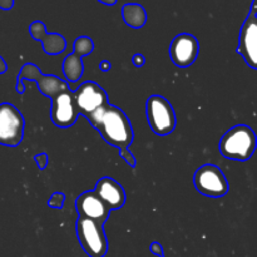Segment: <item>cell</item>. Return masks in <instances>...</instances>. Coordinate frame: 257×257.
<instances>
[{
	"label": "cell",
	"mask_w": 257,
	"mask_h": 257,
	"mask_svg": "<svg viewBox=\"0 0 257 257\" xmlns=\"http://www.w3.org/2000/svg\"><path fill=\"white\" fill-rule=\"evenodd\" d=\"M94 192L112 211L120 210L127 200L124 188L112 177L100 178L95 185Z\"/></svg>",
	"instance_id": "14"
},
{
	"label": "cell",
	"mask_w": 257,
	"mask_h": 257,
	"mask_svg": "<svg viewBox=\"0 0 257 257\" xmlns=\"http://www.w3.org/2000/svg\"><path fill=\"white\" fill-rule=\"evenodd\" d=\"M29 33L33 39L42 42L43 49L47 54H60L67 48L64 37L58 33H48L45 29V24L40 20H35L29 25Z\"/></svg>",
	"instance_id": "15"
},
{
	"label": "cell",
	"mask_w": 257,
	"mask_h": 257,
	"mask_svg": "<svg viewBox=\"0 0 257 257\" xmlns=\"http://www.w3.org/2000/svg\"><path fill=\"white\" fill-rule=\"evenodd\" d=\"M132 63H133V65H135V67L141 68V67H143V65H145L146 59H145V57H143L142 54L137 53V54H135L132 57Z\"/></svg>",
	"instance_id": "21"
},
{
	"label": "cell",
	"mask_w": 257,
	"mask_h": 257,
	"mask_svg": "<svg viewBox=\"0 0 257 257\" xmlns=\"http://www.w3.org/2000/svg\"><path fill=\"white\" fill-rule=\"evenodd\" d=\"M24 118L10 103L0 104V145L17 147L24 136Z\"/></svg>",
	"instance_id": "7"
},
{
	"label": "cell",
	"mask_w": 257,
	"mask_h": 257,
	"mask_svg": "<svg viewBox=\"0 0 257 257\" xmlns=\"http://www.w3.org/2000/svg\"><path fill=\"white\" fill-rule=\"evenodd\" d=\"M8 70V67H7V63L4 62V59L2 58V55H0V74H4L5 72Z\"/></svg>",
	"instance_id": "24"
},
{
	"label": "cell",
	"mask_w": 257,
	"mask_h": 257,
	"mask_svg": "<svg viewBox=\"0 0 257 257\" xmlns=\"http://www.w3.org/2000/svg\"><path fill=\"white\" fill-rule=\"evenodd\" d=\"M122 15L125 24L135 29H140L147 22V13L145 8L137 3H127L123 5Z\"/></svg>",
	"instance_id": "16"
},
{
	"label": "cell",
	"mask_w": 257,
	"mask_h": 257,
	"mask_svg": "<svg viewBox=\"0 0 257 257\" xmlns=\"http://www.w3.org/2000/svg\"><path fill=\"white\" fill-rule=\"evenodd\" d=\"M98 2H100L102 4H105V5H114L118 0H98Z\"/></svg>",
	"instance_id": "25"
},
{
	"label": "cell",
	"mask_w": 257,
	"mask_h": 257,
	"mask_svg": "<svg viewBox=\"0 0 257 257\" xmlns=\"http://www.w3.org/2000/svg\"><path fill=\"white\" fill-rule=\"evenodd\" d=\"M77 237L83 251L89 257H104L109 243L105 236L103 225L88 218L79 217L75 223Z\"/></svg>",
	"instance_id": "4"
},
{
	"label": "cell",
	"mask_w": 257,
	"mask_h": 257,
	"mask_svg": "<svg viewBox=\"0 0 257 257\" xmlns=\"http://www.w3.org/2000/svg\"><path fill=\"white\" fill-rule=\"evenodd\" d=\"M35 162H37L38 167L40 168V170H45V167L48 166V161H49V157H48L47 153H40V155H37L34 157Z\"/></svg>",
	"instance_id": "19"
},
{
	"label": "cell",
	"mask_w": 257,
	"mask_h": 257,
	"mask_svg": "<svg viewBox=\"0 0 257 257\" xmlns=\"http://www.w3.org/2000/svg\"><path fill=\"white\" fill-rule=\"evenodd\" d=\"M23 80H30V82H35L38 84V89L45 97H49L52 99L54 95L60 93L62 90H65L69 88L67 82L62 80L60 78L55 77V75H44L40 72L39 67L33 63H27L22 67L20 73L18 74L17 78V90L19 94H23L25 92V87L23 84Z\"/></svg>",
	"instance_id": "5"
},
{
	"label": "cell",
	"mask_w": 257,
	"mask_h": 257,
	"mask_svg": "<svg viewBox=\"0 0 257 257\" xmlns=\"http://www.w3.org/2000/svg\"><path fill=\"white\" fill-rule=\"evenodd\" d=\"M77 107L74 102V93L68 89L62 90L52 98L50 118L54 125L59 128H69L75 124L78 119Z\"/></svg>",
	"instance_id": "9"
},
{
	"label": "cell",
	"mask_w": 257,
	"mask_h": 257,
	"mask_svg": "<svg viewBox=\"0 0 257 257\" xmlns=\"http://www.w3.org/2000/svg\"><path fill=\"white\" fill-rule=\"evenodd\" d=\"M64 193L54 192L52 195V197L49 198V201H48V206L52 208H58V210H59V208H62L63 205H64Z\"/></svg>",
	"instance_id": "17"
},
{
	"label": "cell",
	"mask_w": 257,
	"mask_h": 257,
	"mask_svg": "<svg viewBox=\"0 0 257 257\" xmlns=\"http://www.w3.org/2000/svg\"><path fill=\"white\" fill-rule=\"evenodd\" d=\"M237 53L248 67L257 70V15L251 12L241 28Z\"/></svg>",
	"instance_id": "13"
},
{
	"label": "cell",
	"mask_w": 257,
	"mask_h": 257,
	"mask_svg": "<svg viewBox=\"0 0 257 257\" xmlns=\"http://www.w3.org/2000/svg\"><path fill=\"white\" fill-rule=\"evenodd\" d=\"M195 187L201 195L212 198H220L227 195L230 185L225 173L218 166L207 163L198 168L193 176Z\"/></svg>",
	"instance_id": "6"
},
{
	"label": "cell",
	"mask_w": 257,
	"mask_h": 257,
	"mask_svg": "<svg viewBox=\"0 0 257 257\" xmlns=\"http://www.w3.org/2000/svg\"><path fill=\"white\" fill-rule=\"evenodd\" d=\"M88 122L97 130L103 140L118 150L131 146L135 138L132 124L120 108L113 104H105L87 117Z\"/></svg>",
	"instance_id": "1"
},
{
	"label": "cell",
	"mask_w": 257,
	"mask_h": 257,
	"mask_svg": "<svg viewBox=\"0 0 257 257\" xmlns=\"http://www.w3.org/2000/svg\"><path fill=\"white\" fill-rule=\"evenodd\" d=\"M250 12L257 15V0H253V2H252V5H251Z\"/></svg>",
	"instance_id": "26"
},
{
	"label": "cell",
	"mask_w": 257,
	"mask_h": 257,
	"mask_svg": "<svg viewBox=\"0 0 257 257\" xmlns=\"http://www.w3.org/2000/svg\"><path fill=\"white\" fill-rule=\"evenodd\" d=\"M14 5V0H0V9L10 10Z\"/></svg>",
	"instance_id": "22"
},
{
	"label": "cell",
	"mask_w": 257,
	"mask_h": 257,
	"mask_svg": "<svg viewBox=\"0 0 257 257\" xmlns=\"http://www.w3.org/2000/svg\"><path fill=\"white\" fill-rule=\"evenodd\" d=\"M94 50V43L89 37H79L74 42V52L67 55L63 62V73L68 82H77L84 72L82 57L90 54Z\"/></svg>",
	"instance_id": "11"
},
{
	"label": "cell",
	"mask_w": 257,
	"mask_h": 257,
	"mask_svg": "<svg viewBox=\"0 0 257 257\" xmlns=\"http://www.w3.org/2000/svg\"><path fill=\"white\" fill-rule=\"evenodd\" d=\"M257 148L255 131L246 124H238L228 130L220 141V152L223 157L245 162L253 156Z\"/></svg>",
	"instance_id": "2"
},
{
	"label": "cell",
	"mask_w": 257,
	"mask_h": 257,
	"mask_svg": "<svg viewBox=\"0 0 257 257\" xmlns=\"http://www.w3.org/2000/svg\"><path fill=\"white\" fill-rule=\"evenodd\" d=\"M119 155H120V157H122L123 160H124L125 162L131 166V167H136V158H135V156L132 155V152L128 150V148L119 150Z\"/></svg>",
	"instance_id": "18"
},
{
	"label": "cell",
	"mask_w": 257,
	"mask_h": 257,
	"mask_svg": "<svg viewBox=\"0 0 257 257\" xmlns=\"http://www.w3.org/2000/svg\"><path fill=\"white\" fill-rule=\"evenodd\" d=\"M146 117L151 130L158 136H167L175 131L177 119L171 103L158 94L151 95L146 102Z\"/></svg>",
	"instance_id": "3"
},
{
	"label": "cell",
	"mask_w": 257,
	"mask_h": 257,
	"mask_svg": "<svg viewBox=\"0 0 257 257\" xmlns=\"http://www.w3.org/2000/svg\"><path fill=\"white\" fill-rule=\"evenodd\" d=\"M75 210L79 217L95 221L100 225L107 222L112 212V210L103 202L102 198L94 191H88L78 196L75 200Z\"/></svg>",
	"instance_id": "12"
},
{
	"label": "cell",
	"mask_w": 257,
	"mask_h": 257,
	"mask_svg": "<svg viewBox=\"0 0 257 257\" xmlns=\"http://www.w3.org/2000/svg\"><path fill=\"white\" fill-rule=\"evenodd\" d=\"M200 53V43L188 33L176 35L170 45V57L173 64L180 68H188L196 62Z\"/></svg>",
	"instance_id": "10"
},
{
	"label": "cell",
	"mask_w": 257,
	"mask_h": 257,
	"mask_svg": "<svg viewBox=\"0 0 257 257\" xmlns=\"http://www.w3.org/2000/svg\"><path fill=\"white\" fill-rule=\"evenodd\" d=\"M73 93H74V102L78 113L84 115L85 118L109 103L107 92L98 83L90 80L80 84Z\"/></svg>",
	"instance_id": "8"
},
{
	"label": "cell",
	"mask_w": 257,
	"mask_h": 257,
	"mask_svg": "<svg viewBox=\"0 0 257 257\" xmlns=\"http://www.w3.org/2000/svg\"><path fill=\"white\" fill-rule=\"evenodd\" d=\"M150 251L157 257H165V252H163V247L160 242H152L150 246Z\"/></svg>",
	"instance_id": "20"
},
{
	"label": "cell",
	"mask_w": 257,
	"mask_h": 257,
	"mask_svg": "<svg viewBox=\"0 0 257 257\" xmlns=\"http://www.w3.org/2000/svg\"><path fill=\"white\" fill-rule=\"evenodd\" d=\"M110 68H112V64H110L108 60H102L99 64V69L102 70V72H109Z\"/></svg>",
	"instance_id": "23"
}]
</instances>
